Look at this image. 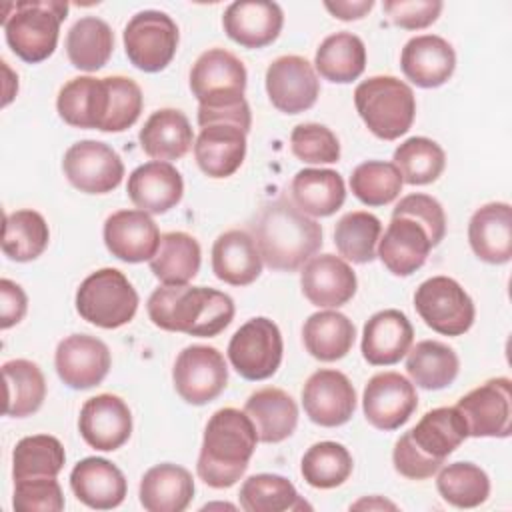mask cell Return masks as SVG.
<instances>
[{"label":"cell","instance_id":"34","mask_svg":"<svg viewBox=\"0 0 512 512\" xmlns=\"http://www.w3.org/2000/svg\"><path fill=\"white\" fill-rule=\"evenodd\" d=\"M140 504L148 512H182L194 496L192 474L178 464H156L140 480Z\"/></svg>","mask_w":512,"mask_h":512},{"label":"cell","instance_id":"2","mask_svg":"<svg viewBox=\"0 0 512 512\" xmlns=\"http://www.w3.org/2000/svg\"><path fill=\"white\" fill-rule=\"evenodd\" d=\"M154 326L190 336H218L234 318V302L228 294L206 286H160L146 304Z\"/></svg>","mask_w":512,"mask_h":512},{"label":"cell","instance_id":"45","mask_svg":"<svg viewBox=\"0 0 512 512\" xmlns=\"http://www.w3.org/2000/svg\"><path fill=\"white\" fill-rule=\"evenodd\" d=\"M354 462L346 446L324 440L312 444L300 462V472L312 488L328 490L344 484L352 474Z\"/></svg>","mask_w":512,"mask_h":512},{"label":"cell","instance_id":"55","mask_svg":"<svg viewBox=\"0 0 512 512\" xmlns=\"http://www.w3.org/2000/svg\"><path fill=\"white\" fill-rule=\"evenodd\" d=\"M28 310V298L20 284L2 278L0 280V328L8 330L18 324Z\"/></svg>","mask_w":512,"mask_h":512},{"label":"cell","instance_id":"53","mask_svg":"<svg viewBox=\"0 0 512 512\" xmlns=\"http://www.w3.org/2000/svg\"><path fill=\"white\" fill-rule=\"evenodd\" d=\"M392 216H408L416 220L428 234L432 248L438 246L446 234V214L442 204L428 194H408L392 210Z\"/></svg>","mask_w":512,"mask_h":512},{"label":"cell","instance_id":"16","mask_svg":"<svg viewBox=\"0 0 512 512\" xmlns=\"http://www.w3.org/2000/svg\"><path fill=\"white\" fill-rule=\"evenodd\" d=\"M302 406L306 416L324 428L346 424L356 410V390L346 374L332 368H320L302 388Z\"/></svg>","mask_w":512,"mask_h":512},{"label":"cell","instance_id":"54","mask_svg":"<svg viewBox=\"0 0 512 512\" xmlns=\"http://www.w3.org/2000/svg\"><path fill=\"white\" fill-rule=\"evenodd\" d=\"M392 24L404 30H422L436 22L442 12L440 0H386L382 4Z\"/></svg>","mask_w":512,"mask_h":512},{"label":"cell","instance_id":"44","mask_svg":"<svg viewBox=\"0 0 512 512\" xmlns=\"http://www.w3.org/2000/svg\"><path fill=\"white\" fill-rule=\"evenodd\" d=\"M50 240V230L44 216L36 210H16L4 216L2 252L16 262L38 258Z\"/></svg>","mask_w":512,"mask_h":512},{"label":"cell","instance_id":"28","mask_svg":"<svg viewBox=\"0 0 512 512\" xmlns=\"http://www.w3.org/2000/svg\"><path fill=\"white\" fill-rule=\"evenodd\" d=\"M126 192L138 210L164 214L182 200L184 180L170 162L152 160L128 176Z\"/></svg>","mask_w":512,"mask_h":512},{"label":"cell","instance_id":"42","mask_svg":"<svg viewBox=\"0 0 512 512\" xmlns=\"http://www.w3.org/2000/svg\"><path fill=\"white\" fill-rule=\"evenodd\" d=\"M240 506L246 512L310 510L312 506L296 492L294 484L278 474H254L240 486Z\"/></svg>","mask_w":512,"mask_h":512},{"label":"cell","instance_id":"56","mask_svg":"<svg viewBox=\"0 0 512 512\" xmlns=\"http://www.w3.org/2000/svg\"><path fill=\"white\" fill-rule=\"evenodd\" d=\"M234 122L238 124L244 132L250 130L252 126V114H250V106L244 100L236 102V104H228V106H198V124L200 128L206 126V124H212V122Z\"/></svg>","mask_w":512,"mask_h":512},{"label":"cell","instance_id":"5","mask_svg":"<svg viewBox=\"0 0 512 512\" xmlns=\"http://www.w3.org/2000/svg\"><path fill=\"white\" fill-rule=\"evenodd\" d=\"M66 16L68 2L62 0L12 2L2 16L6 42L24 62H42L56 50L60 24Z\"/></svg>","mask_w":512,"mask_h":512},{"label":"cell","instance_id":"35","mask_svg":"<svg viewBox=\"0 0 512 512\" xmlns=\"http://www.w3.org/2000/svg\"><path fill=\"white\" fill-rule=\"evenodd\" d=\"M292 202L308 216H332L346 200L342 176L330 168L298 170L290 184Z\"/></svg>","mask_w":512,"mask_h":512},{"label":"cell","instance_id":"6","mask_svg":"<svg viewBox=\"0 0 512 512\" xmlns=\"http://www.w3.org/2000/svg\"><path fill=\"white\" fill-rule=\"evenodd\" d=\"M354 106L380 140L404 136L416 116V96L412 88L394 76H372L354 90Z\"/></svg>","mask_w":512,"mask_h":512},{"label":"cell","instance_id":"11","mask_svg":"<svg viewBox=\"0 0 512 512\" xmlns=\"http://www.w3.org/2000/svg\"><path fill=\"white\" fill-rule=\"evenodd\" d=\"M246 68L238 56L224 48L202 52L190 70V90L200 106H228L244 100Z\"/></svg>","mask_w":512,"mask_h":512},{"label":"cell","instance_id":"3","mask_svg":"<svg viewBox=\"0 0 512 512\" xmlns=\"http://www.w3.org/2000/svg\"><path fill=\"white\" fill-rule=\"evenodd\" d=\"M258 434L246 412L238 408L216 410L202 438L196 472L210 488L234 486L248 468L256 450Z\"/></svg>","mask_w":512,"mask_h":512},{"label":"cell","instance_id":"46","mask_svg":"<svg viewBox=\"0 0 512 512\" xmlns=\"http://www.w3.org/2000/svg\"><path fill=\"white\" fill-rule=\"evenodd\" d=\"M394 166L400 170L402 182L422 186L438 180L446 166L442 146L426 136H412L394 150Z\"/></svg>","mask_w":512,"mask_h":512},{"label":"cell","instance_id":"9","mask_svg":"<svg viewBox=\"0 0 512 512\" xmlns=\"http://www.w3.org/2000/svg\"><path fill=\"white\" fill-rule=\"evenodd\" d=\"M284 342L280 328L264 316L242 324L228 344L232 368L246 380H266L276 374L282 362Z\"/></svg>","mask_w":512,"mask_h":512},{"label":"cell","instance_id":"19","mask_svg":"<svg viewBox=\"0 0 512 512\" xmlns=\"http://www.w3.org/2000/svg\"><path fill=\"white\" fill-rule=\"evenodd\" d=\"M78 428L88 446L112 452L128 442L132 434V414L120 396L98 394L82 404Z\"/></svg>","mask_w":512,"mask_h":512},{"label":"cell","instance_id":"1","mask_svg":"<svg viewBox=\"0 0 512 512\" xmlns=\"http://www.w3.org/2000/svg\"><path fill=\"white\" fill-rule=\"evenodd\" d=\"M250 228L262 262L272 270L294 272L322 246L320 224L286 198L266 202Z\"/></svg>","mask_w":512,"mask_h":512},{"label":"cell","instance_id":"58","mask_svg":"<svg viewBox=\"0 0 512 512\" xmlns=\"http://www.w3.org/2000/svg\"><path fill=\"white\" fill-rule=\"evenodd\" d=\"M350 508H354V510H360V508H368V510H372V508L396 510V504H392V502H388V500H384V498H380V496H372V498H362V500H358V502L352 504Z\"/></svg>","mask_w":512,"mask_h":512},{"label":"cell","instance_id":"25","mask_svg":"<svg viewBox=\"0 0 512 512\" xmlns=\"http://www.w3.org/2000/svg\"><path fill=\"white\" fill-rule=\"evenodd\" d=\"M404 76L420 88H438L454 74L456 52L448 40L436 34L410 38L400 54Z\"/></svg>","mask_w":512,"mask_h":512},{"label":"cell","instance_id":"13","mask_svg":"<svg viewBox=\"0 0 512 512\" xmlns=\"http://www.w3.org/2000/svg\"><path fill=\"white\" fill-rule=\"evenodd\" d=\"M510 378L498 376L464 394L456 408L464 416L468 436L508 438L512 432Z\"/></svg>","mask_w":512,"mask_h":512},{"label":"cell","instance_id":"27","mask_svg":"<svg viewBox=\"0 0 512 512\" xmlns=\"http://www.w3.org/2000/svg\"><path fill=\"white\" fill-rule=\"evenodd\" d=\"M432 250L426 230L408 216H392L378 240L376 256L394 276H410L424 266Z\"/></svg>","mask_w":512,"mask_h":512},{"label":"cell","instance_id":"43","mask_svg":"<svg viewBox=\"0 0 512 512\" xmlns=\"http://www.w3.org/2000/svg\"><path fill=\"white\" fill-rule=\"evenodd\" d=\"M66 452L58 438L50 434H34L22 438L12 452L14 482L30 478H56L64 468Z\"/></svg>","mask_w":512,"mask_h":512},{"label":"cell","instance_id":"22","mask_svg":"<svg viewBox=\"0 0 512 512\" xmlns=\"http://www.w3.org/2000/svg\"><path fill=\"white\" fill-rule=\"evenodd\" d=\"M104 244L118 260H150L160 244L156 222L144 210H118L104 222Z\"/></svg>","mask_w":512,"mask_h":512},{"label":"cell","instance_id":"57","mask_svg":"<svg viewBox=\"0 0 512 512\" xmlns=\"http://www.w3.org/2000/svg\"><path fill=\"white\" fill-rule=\"evenodd\" d=\"M324 8L338 20H360L374 8V0H336L324 2Z\"/></svg>","mask_w":512,"mask_h":512},{"label":"cell","instance_id":"10","mask_svg":"<svg viewBox=\"0 0 512 512\" xmlns=\"http://www.w3.org/2000/svg\"><path fill=\"white\" fill-rule=\"evenodd\" d=\"M178 38V26L166 12L142 10L124 28V50L138 70L160 72L172 62Z\"/></svg>","mask_w":512,"mask_h":512},{"label":"cell","instance_id":"29","mask_svg":"<svg viewBox=\"0 0 512 512\" xmlns=\"http://www.w3.org/2000/svg\"><path fill=\"white\" fill-rule=\"evenodd\" d=\"M74 496L94 510H110L126 498V478L122 470L106 458L88 456L80 460L70 474Z\"/></svg>","mask_w":512,"mask_h":512},{"label":"cell","instance_id":"26","mask_svg":"<svg viewBox=\"0 0 512 512\" xmlns=\"http://www.w3.org/2000/svg\"><path fill=\"white\" fill-rule=\"evenodd\" d=\"M414 340L408 316L396 308H386L368 318L362 332V356L372 366L400 362Z\"/></svg>","mask_w":512,"mask_h":512},{"label":"cell","instance_id":"38","mask_svg":"<svg viewBox=\"0 0 512 512\" xmlns=\"http://www.w3.org/2000/svg\"><path fill=\"white\" fill-rule=\"evenodd\" d=\"M114 50V32L98 16H84L72 24L66 34V54L74 68L96 72L110 60Z\"/></svg>","mask_w":512,"mask_h":512},{"label":"cell","instance_id":"31","mask_svg":"<svg viewBox=\"0 0 512 512\" xmlns=\"http://www.w3.org/2000/svg\"><path fill=\"white\" fill-rule=\"evenodd\" d=\"M212 270L226 284H252L262 272V256L254 236L238 228L222 232L212 246Z\"/></svg>","mask_w":512,"mask_h":512},{"label":"cell","instance_id":"41","mask_svg":"<svg viewBox=\"0 0 512 512\" xmlns=\"http://www.w3.org/2000/svg\"><path fill=\"white\" fill-rule=\"evenodd\" d=\"M314 66L322 78L336 84H348L366 68L364 42L352 32L330 34L318 46Z\"/></svg>","mask_w":512,"mask_h":512},{"label":"cell","instance_id":"39","mask_svg":"<svg viewBox=\"0 0 512 512\" xmlns=\"http://www.w3.org/2000/svg\"><path fill=\"white\" fill-rule=\"evenodd\" d=\"M4 414L24 418L40 410L46 398V380L38 364L16 358L2 364Z\"/></svg>","mask_w":512,"mask_h":512},{"label":"cell","instance_id":"14","mask_svg":"<svg viewBox=\"0 0 512 512\" xmlns=\"http://www.w3.org/2000/svg\"><path fill=\"white\" fill-rule=\"evenodd\" d=\"M68 182L86 194H106L118 188L124 178V164L118 152L98 140L72 144L62 160Z\"/></svg>","mask_w":512,"mask_h":512},{"label":"cell","instance_id":"51","mask_svg":"<svg viewBox=\"0 0 512 512\" xmlns=\"http://www.w3.org/2000/svg\"><path fill=\"white\" fill-rule=\"evenodd\" d=\"M110 82V114L104 132H122L130 128L142 112V90L126 76H108Z\"/></svg>","mask_w":512,"mask_h":512},{"label":"cell","instance_id":"47","mask_svg":"<svg viewBox=\"0 0 512 512\" xmlns=\"http://www.w3.org/2000/svg\"><path fill=\"white\" fill-rule=\"evenodd\" d=\"M436 488L448 504L476 508L490 496V478L472 462H452L438 472Z\"/></svg>","mask_w":512,"mask_h":512},{"label":"cell","instance_id":"15","mask_svg":"<svg viewBox=\"0 0 512 512\" xmlns=\"http://www.w3.org/2000/svg\"><path fill=\"white\" fill-rule=\"evenodd\" d=\"M366 420L384 432L396 430L410 420L418 408L414 384L398 372L374 374L362 394Z\"/></svg>","mask_w":512,"mask_h":512},{"label":"cell","instance_id":"33","mask_svg":"<svg viewBox=\"0 0 512 512\" xmlns=\"http://www.w3.org/2000/svg\"><path fill=\"white\" fill-rule=\"evenodd\" d=\"M142 150L160 162L182 158L194 144V132L184 112L160 108L148 116L140 134Z\"/></svg>","mask_w":512,"mask_h":512},{"label":"cell","instance_id":"37","mask_svg":"<svg viewBox=\"0 0 512 512\" xmlns=\"http://www.w3.org/2000/svg\"><path fill=\"white\" fill-rule=\"evenodd\" d=\"M200 244L186 232H166L160 236L156 254L150 258L152 274L166 286L188 284L200 270Z\"/></svg>","mask_w":512,"mask_h":512},{"label":"cell","instance_id":"12","mask_svg":"<svg viewBox=\"0 0 512 512\" xmlns=\"http://www.w3.org/2000/svg\"><path fill=\"white\" fill-rule=\"evenodd\" d=\"M172 380L184 402L202 406L218 398L226 388L228 366L214 346L192 344L176 356Z\"/></svg>","mask_w":512,"mask_h":512},{"label":"cell","instance_id":"20","mask_svg":"<svg viewBox=\"0 0 512 512\" xmlns=\"http://www.w3.org/2000/svg\"><path fill=\"white\" fill-rule=\"evenodd\" d=\"M110 82L106 78L78 76L68 80L56 98L60 118L74 128H106L110 114Z\"/></svg>","mask_w":512,"mask_h":512},{"label":"cell","instance_id":"48","mask_svg":"<svg viewBox=\"0 0 512 512\" xmlns=\"http://www.w3.org/2000/svg\"><path fill=\"white\" fill-rule=\"evenodd\" d=\"M380 220L364 210L344 214L334 228V244L342 258L354 264H366L376 258V244L380 240Z\"/></svg>","mask_w":512,"mask_h":512},{"label":"cell","instance_id":"21","mask_svg":"<svg viewBox=\"0 0 512 512\" xmlns=\"http://www.w3.org/2000/svg\"><path fill=\"white\" fill-rule=\"evenodd\" d=\"M302 294L318 308L344 306L356 294V274L350 264L334 254L312 256L300 272Z\"/></svg>","mask_w":512,"mask_h":512},{"label":"cell","instance_id":"40","mask_svg":"<svg viewBox=\"0 0 512 512\" xmlns=\"http://www.w3.org/2000/svg\"><path fill=\"white\" fill-rule=\"evenodd\" d=\"M460 370L454 348L438 340H422L408 350L406 372L414 384L424 390H440L450 386Z\"/></svg>","mask_w":512,"mask_h":512},{"label":"cell","instance_id":"8","mask_svg":"<svg viewBox=\"0 0 512 512\" xmlns=\"http://www.w3.org/2000/svg\"><path fill=\"white\" fill-rule=\"evenodd\" d=\"M414 308L428 328L444 336H460L474 324V302L468 292L448 276L424 280L414 294Z\"/></svg>","mask_w":512,"mask_h":512},{"label":"cell","instance_id":"36","mask_svg":"<svg viewBox=\"0 0 512 512\" xmlns=\"http://www.w3.org/2000/svg\"><path fill=\"white\" fill-rule=\"evenodd\" d=\"M356 338V328L348 316L336 310H322L302 326V340L308 354L320 362H334L344 358Z\"/></svg>","mask_w":512,"mask_h":512},{"label":"cell","instance_id":"24","mask_svg":"<svg viewBox=\"0 0 512 512\" xmlns=\"http://www.w3.org/2000/svg\"><path fill=\"white\" fill-rule=\"evenodd\" d=\"M284 24L282 8L268 0L232 2L222 16L224 32L244 48H264L272 44Z\"/></svg>","mask_w":512,"mask_h":512},{"label":"cell","instance_id":"23","mask_svg":"<svg viewBox=\"0 0 512 512\" xmlns=\"http://www.w3.org/2000/svg\"><path fill=\"white\" fill-rule=\"evenodd\" d=\"M246 134L234 122H212L202 126L194 140V158L198 168L210 178H228L244 162Z\"/></svg>","mask_w":512,"mask_h":512},{"label":"cell","instance_id":"4","mask_svg":"<svg viewBox=\"0 0 512 512\" xmlns=\"http://www.w3.org/2000/svg\"><path fill=\"white\" fill-rule=\"evenodd\" d=\"M468 438L464 416L454 406L428 410L418 424L404 432L392 452L394 468L410 480H426L434 476L444 460Z\"/></svg>","mask_w":512,"mask_h":512},{"label":"cell","instance_id":"52","mask_svg":"<svg viewBox=\"0 0 512 512\" xmlns=\"http://www.w3.org/2000/svg\"><path fill=\"white\" fill-rule=\"evenodd\" d=\"M12 506L18 512H60L64 494L56 478H30L14 482Z\"/></svg>","mask_w":512,"mask_h":512},{"label":"cell","instance_id":"50","mask_svg":"<svg viewBox=\"0 0 512 512\" xmlns=\"http://www.w3.org/2000/svg\"><path fill=\"white\" fill-rule=\"evenodd\" d=\"M292 154L306 164H332L340 158V142L336 134L316 122L298 124L290 134Z\"/></svg>","mask_w":512,"mask_h":512},{"label":"cell","instance_id":"7","mask_svg":"<svg viewBox=\"0 0 512 512\" xmlns=\"http://www.w3.org/2000/svg\"><path fill=\"white\" fill-rule=\"evenodd\" d=\"M78 314L100 328L128 324L138 310V292L116 268H100L86 276L76 290Z\"/></svg>","mask_w":512,"mask_h":512},{"label":"cell","instance_id":"30","mask_svg":"<svg viewBox=\"0 0 512 512\" xmlns=\"http://www.w3.org/2000/svg\"><path fill=\"white\" fill-rule=\"evenodd\" d=\"M472 252L488 264H506L512 258V208L508 202L480 206L468 224Z\"/></svg>","mask_w":512,"mask_h":512},{"label":"cell","instance_id":"17","mask_svg":"<svg viewBox=\"0 0 512 512\" xmlns=\"http://www.w3.org/2000/svg\"><path fill=\"white\" fill-rule=\"evenodd\" d=\"M266 92L284 114H300L316 104L320 82L314 66L296 54L280 56L266 70Z\"/></svg>","mask_w":512,"mask_h":512},{"label":"cell","instance_id":"49","mask_svg":"<svg viewBox=\"0 0 512 512\" xmlns=\"http://www.w3.org/2000/svg\"><path fill=\"white\" fill-rule=\"evenodd\" d=\"M402 176L394 162L366 160L352 170V194L366 206H384L398 198L402 190Z\"/></svg>","mask_w":512,"mask_h":512},{"label":"cell","instance_id":"32","mask_svg":"<svg viewBox=\"0 0 512 512\" xmlns=\"http://www.w3.org/2000/svg\"><path fill=\"white\" fill-rule=\"evenodd\" d=\"M244 412L250 416L258 440L266 444L286 440L298 424V406L294 398L272 386L252 392L244 404Z\"/></svg>","mask_w":512,"mask_h":512},{"label":"cell","instance_id":"18","mask_svg":"<svg viewBox=\"0 0 512 512\" xmlns=\"http://www.w3.org/2000/svg\"><path fill=\"white\" fill-rule=\"evenodd\" d=\"M54 364L60 380L72 390L98 386L112 364L108 346L90 334H72L58 342Z\"/></svg>","mask_w":512,"mask_h":512}]
</instances>
